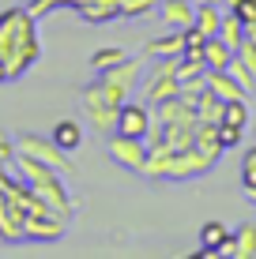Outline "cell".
<instances>
[{
  "mask_svg": "<svg viewBox=\"0 0 256 259\" xmlns=\"http://www.w3.org/2000/svg\"><path fill=\"white\" fill-rule=\"evenodd\" d=\"M207 91L218 94L223 102H230V98H245V87L237 83L226 68H207Z\"/></svg>",
  "mask_w": 256,
  "mask_h": 259,
  "instance_id": "cell-13",
  "label": "cell"
},
{
  "mask_svg": "<svg viewBox=\"0 0 256 259\" xmlns=\"http://www.w3.org/2000/svg\"><path fill=\"white\" fill-rule=\"evenodd\" d=\"M79 105H83L87 124H94L98 132L109 136V132L117 128V109H121L125 102H117V94H113L102 79H94V83H87L83 91H79Z\"/></svg>",
  "mask_w": 256,
  "mask_h": 259,
  "instance_id": "cell-2",
  "label": "cell"
},
{
  "mask_svg": "<svg viewBox=\"0 0 256 259\" xmlns=\"http://www.w3.org/2000/svg\"><path fill=\"white\" fill-rule=\"evenodd\" d=\"M68 222H72V214L42 207L38 214H26V240H60Z\"/></svg>",
  "mask_w": 256,
  "mask_h": 259,
  "instance_id": "cell-7",
  "label": "cell"
},
{
  "mask_svg": "<svg viewBox=\"0 0 256 259\" xmlns=\"http://www.w3.org/2000/svg\"><path fill=\"white\" fill-rule=\"evenodd\" d=\"M230 60H234V49L226 46V41L218 38V34L204 41V64H207V68H226Z\"/></svg>",
  "mask_w": 256,
  "mask_h": 259,
  "instance_id": "cell-18",
  "label": "cell"
},
{
  "mask_svg": "<svg viewBox=\"0 0 256 259\" xmlns=\"http://www.w3.org/2000/svg\"><path fill=\"white\" fill-rule=\"evenodd\" d=\"M223 4H230V12H234L245 26L256 23V0H223Z\"/></svg>",
  "mask_w": 256,
  "mask_h": 259,
  "instance_id": "cell-27",
  "label": "cell"
},
{
  "mask_svg": "<svg viewBox=\"0 0 256 259\" xmlns=\"http://www.w3.org/2000/svg\"><path fill=\"white\" fill-rule=\"evenodd\" d=\"M151 120H155V109L147 102H128L117 109V128L113 132H121V136H136V139H147V128H151Z\"/></svg>",
  "mask_w": 256,
  "mask_h": 259,
  "instance_id": "cell-8",
  "label": "cell"
},
{
  "mask_svg": "<svg viewBox=\"0 0 256 259\" xmlns=\"http://www.w3.org/2000/svg\"><path fill=\"white\" fill-rule=\"evenodd\" d=\"M147 139H136V136H121V132H109V158L117 165L132 169V173H143L147 169Z\"/></svg>",
  "mask_w": 256,
  "mask_h": 259,
  "instance_id": "cell-6",
  "label": "cell"
},
{
  "mask_svg": "<svg viewBox=\"0 0 256 259\" xmlns=\"http://www.w3.org/2000/svg\"><path fill=\"white\" fill-rule=\"evenodd\" d=\"M4 177H8V173H0V199H4Z\"/></svg>",
  "mask_w": 256,
  "mask_h": 259,
  "instance_id": "cell-30",
  "label": "cell"
},
{
  "mask_svg": "<svg viewBox=\"0 0 256 259\" xmlns=\"http://www.w3.org/2000/svg\"><path fill=\"white\" fill-rule=\"evenodd\" d=\"M0 173H15V139L0 132Z\"/></svg>",
  "mask_w": 256,
  "mask_h": 259,
  "instance_id": "cell-26",
  "label": "cell"
},
{
  "mask_svg": "<svg viewBox=\"0 0 256 259\" xmlns=\"http://www.w3.org/2000/svg\"><path fill=\"white\" fill-rule=\"evenodd\" d=\"M125 57H128L125 49H117V46H102V49H94V53H91V68H94V71H105V68L121 64Z\"/></svg>",
  "mask_w": 256,
  "mask_h": 259,
  "instance_id": "cell-23",
  "label": "cell"
},
{
  "mask_svg": "<svg viewBox=\"0 0 256 259\" xmlns=\"http://www.w3.org/2000/svg\"><path fill=\"white\" fill-rule=\"evenodd\" d=\"M223 98H218V94H211V91H204V94H200V102H196V117H200V124H218V120H223Z\"/></svg>",
  "mask_w": 256,
  "mask_h": 259,
  "instance_id": "cell-20",
  "label": "cell"
},
{
  "mask_svg": "<svg viewBox=\"0 0 256 259\" xmlns=\"http://www.w3.org/2000/svg\"><path fill=\"white\" fill-rule=\"evenodd\" d=\"M218 38H223L226 46H230V49L237 53V46L245 41V23L237 19L234 12H226V15H223V26H218Z\"/></svg>",
  "mask_w": 256,
  "mask_h": 259,
  "instance_id": "cell-22",
  "label": "cell"
},
{
  "mask_svg": "<svg viewBox=\"0 0 256 259\" xmlns=\"http://www.w3.org/2000/svg\"><path fill=\"white\" fill-rule=\"evenodd\" d=\"M196 26L207 34V38H215L218 26H223V8L218 4H196Z\"/></svg>",
  "mask_w": 256,
  "mask_h": 259,
  "instance_id": "cell-19",
  "label": "cell"
},
{
  "mask_svg": "<svg viewBox=\"0 0 256 259\" xmlns=\"http://www.w3.org/2000/svg\"><path fill=\"white\" fill-rule=\"evenodd\" d=\"M0 240H4V244L26 240V214L8 199H0Z\"/></svg>",
  "mask_w": 256,
  "mask_h": 259,
  "instance_id": "cell-10",
  "label": "cell"
},
{
  "mask_svg": "<svg viewBox=\"0 0 256 259\" xmlns=\"http://www.w3.org/2000/svg\"><path fill=\"white\" fill-rule=\"evenodd\" d=\"M23 4H26V0H23Z\"/></svg>",
  "mask_w": 256,
  "mask_h": 259,
  "instance_id": "cell-33",
  "label": "cell"
},
{
  "mask_svg": "<svg viewBox=\"0 0 256 259\" xmlns=\"http://www.w3.org/2000/svg\"><path fill=\"white\" fill-rule=\"evenodd\" d=\"M53 143H57L60 150H68V154L79 150L83 147V124L79 120H57L53 124Z\"/></svg>",
  "mask_w": 256,
  "mask_h": 259,
  "instance_id": "cell-17",
  "label": "cell"
},
{
  "mask_svg": "<svg viewBox=\"0 0 256 259\" xmlns=\"http://www.w3.org/2000/svg\"><path fill=\"white\" fill-rule=\"evenodd\" d=\"M0 83H8V71H4V64H0Z\"/></svg>",
  "mask_w": 256,
  "mask_h": 259,
  "instance_id": "cell-31",
  "label": "cell"
},
{
  "mask_svg": "<svg viewBox=\"0 0 256 259\" xmlns=\"http://www.w3.org/2000/svg\"><path fill=\"white\" fill-rule=\"evenodd\" d=\"M218 139H223V150H230V147H237V143H241V128L218 120Z\"/></svg>",
  "mask_w": 256,
  "mask_h": 259,
  "instance_id": "cell-28",
  "label": "cell"
},
{
  "mask_svg": "<svg viewBox=\"0 0 256 259\" xmlns=\"http://www.w3.org/2000/svg\"><path fill=\"white\" fill-rule=\"evenodd\" d=\"M139 75H143V57H125L121 64H113V68L98 71V79H102L105 87H109L113 94H117V102H128V98L136 94Z\"/></svg>",
  "mask_w": 256,
  "mask_h": 259,
  "instance_id": "cell-4",
  "label": "cell"
},
{
  "mask_svg": "<svg viewBox=\"0 0 256 259\" xmlns=\"http://www.w3.org/2000/svg\"><path fill=\"white\" fill-rule=\"evenodd\" d=\"M196 150L207 158L211 165H215L218 158L226 154V150H223V139H218V124H207V120L196 124Z\"/></svg>",
  "mask_w": 256,
  "mask_h": 259,
  "instance_id": "cell-14",
  "label": "cell"
},
{
  "mask_svg": "<svg viewBox=\"0 0 256 259\" xmlns=\"http://www.w3.org/2000/svg\"><path fill=\"white\" fill-rule=\"evenodd\" d=\"M226 237H230V229L223 226V222H204V229H200V252H196V259H215L218 255V248L226 244Z\"/></svg>",
  "mask_w": 256,
  "mask_h": 259,
  "instance_id": "cell-16",
  "label": "cell"
},
{
  "mask_svg": "<svg viewBox=\"0 0 256 259\" xmlns=\"http://www.w3.org/2000/svg\"><path fill=\"white\" fill-rule=\"evenodd\" d=\"M76 12H79V19H83V23L102 26V23H109V19H117V15H121V4H117V0H87V4L76 8Z\"/></svg>",
  "mask_w": 256,
  "mask_h": 259,
  "instance_id": "cell-15",
  "label": "cell"
},
{
  "mask_svg": "<svg viewBox=\"0 0 256 259\" xmlns=\"http://www.w3.org/2000/svg\"><path fill=\"white\" fill-rule=\"evenodd\" d=\"M42 57V41H38V19L23 8H8L0 12V64H4L8 79L26 75Z\"/></svg>",
  "mask_w": 256,
  "mask_h": 259,
  "instance_id": "cell-1",
  "label": "cell"
},
{
  "mask_svg": "<svg viewBox=\"0 0 256 259\" xmlns=\"http://www.w3.org/2000/svg\"><path fill=\"white\" fill-rule=\"evenodd\" d=\"M211 169V162L196 150V143L185 150H170V158H166L162 165V181H192V177H204Z\"/></svg>",
  "mask_w": 256,
  "mask_h": 259,
  "instance_id": "cell-5",
  "label": "cell"
},
{
  "mask_svg": "<svg viewBox=\"0 0 256 259\" xmlns=\"http://www.w3.org/2000/svg\"><path fill=\"white\" fill-rule=\"evenodd\" d=\"M158 12H162L170 30H185V26L196 23V0H162Z\"/></svg>",
  "mask_w": 256,
  "mask_h": 259,
  "instance_id": "cell-11",
  "label": "cell"
},
{
  "mask_svg": "<svg viewBox=\"0 0 256 259\" xmlns=\"http://www.w3.org/2000/svg\"><path fill=\"white\" fill-rule=\"evenodd\" d=\"M117 4H121V19H139L151 8H158L162 0H117Z\"/></svg>",
  "mask_w": 256,
  "mask_h": 259,
  "instance_id": "cell-25",
  "label": "cell"
},
{
  "mask_svg": "<svg viewBox=\"0 0 256 259\" xmlns=\"http://www.w3.org/2000/svg\"><path fill=\"white\" fill-rule=\"evenodd\" d=\"M218 255H230V259H256V218L252 222H241L226 244L218 248Z\"/></svg>",
  "mask_w": 256,
  "mask_h": 259,
  "instance_id": "cell-9",
  "label": "cell"
},
{
  "mask_svg": "<svg viewBox=\"0 0 256 259\" xmlns=\"http://www.w3.org/2000/svg\"><path fill=\"white\" fill-rule=\"evenodd\" d=\"M226 71H230L237 83L245 87V94H252V91H256V71H252L249 64H245V60L237 57V53H234V60H230V64H226Z\"/></svg>",
  "mask_w": 256,
  "mask_h": 259,
  "instance_id": "cell-24",
  "label": "cell"
},
{
  "mask_svg": "<svg viewBox=\"0 0 256 259\" xmlns=\"http://www.w3.org/2000/svg\"><path fill=\"white\" fill-rule=\"evenodd\" d=\"M223 120L245 132V128H249V120H252V113H249V102H245V98H230V102L223 105Z\"/></svg>",
  "mask_w": 256,
  "mask_h": 259,
  "instance_id": "cell-21",
  "label": "cell"
},
{
  "mask_svg": "<svg viewBox=\"0 0 256 259\" xmlns=\"http://www.w3.org/2000/svg\"><path fill=\"white\" fill-rule=\"evenodd\" d=\"M15 154H30L34 162H46L53 165L57 173L64 177H76V162L68 150H60L53 136H38V132H23V136H15Z\"/></svg>",
  "mask_w": 256,
  "mask_h": 259,
  "instance_id": "cell-3",
  "label": "cell"
},
{
  "mask_svg": "<svg viewBox=\"0 0 256 259\" xmlns=\"http://www.w3.org/2000/svg\"><path fill=\"white\" fill-rule=\"evenodd\" d=\"M241 165H249V169H256V147H249V150H245V158H241Z\"/></svg>",
  "mask_w": 256,
  "mask_h": 259,
  "instance_id": "cell-29",
  "label": "cell"
},
{
  "mask_svg": "<svg viewBox=\"0 0 256 259\" xmlns=\"http://www.w3.org/2000/svg\"><path fill=\"white\" fill-rule=\"evenodd\" d=\"M196 4H223V0H196Z\"/></svg>",
  "mask_w": 256,
  "mask_h": 259,
  "instance_id": "cell-32",
  "label": "cell"
},
{
  "mask_svg": "<svg viewBox=\"0 0 256 259\" xmlns=\"http://www.w3.org/2000/svg\"><path fill=\"white\" fill-rule=\"evenodd\" d=\"M185 53V30L162 34V38H151L143 46V60H158V57H181Z\"/></svg>",
  "mask_w": 256,
  "mask_h": 259,
  "instance_id": "cell-12",
  "label": "cell"
}]
</instances>
